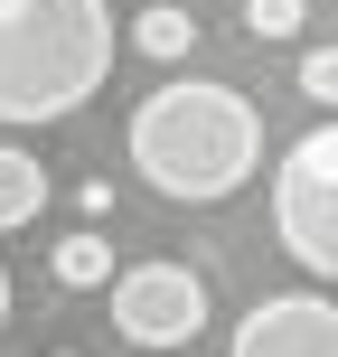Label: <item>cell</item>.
<instances>
[{
	"mask_svg": "<svg viewBox=\"0 0 338 357\" xmlns=\"http://www.w3.org/2000/svg\"><path fill=\"white\" fill-rule=\"evenodd\" d=\"M56 282L66 291H104V282H123V273H113V245H104V226H75V235H56Z\"/></svg>",
	"mask_w": 338,
	"mask_h": 357,
	"instance_id": "cell-7",
	"label": "cell"
},
{
	"mask_svg": "<svg viewBox=\"0 0 338 357\" xmlns=\"http://www.w3.org/2000/svg\"><path fill=\"white\" fill-rule=\"evenodd\" d=\"M47 160L38 151H19V142H0V235H19V226H38V207H47Z\"/></svg>",
	"mask_w": 338,
	"mask_h": 357,
	"instance_id": "cell-6",
	"label": "cell"
},
{
	"mask_svg": "<svg viewBox=\"0 0 338 357\" xmlns=\"http://www.w3.org/2000/svg\"><path fill=\"white\" fill-rule=\"evenodd\" d=\"M226 357H338V301L329 291H272L235 320Z\"/></svg>",
	"mask_w": 338,
	"mask_h": 357,
	"instance_id": "cell-5",
	"label": "cell"
},
{
	"mask_svg": "<svg viewBox=\"0 0 338 357\" xmlns=\"http://www.w3.org/2000/svg\"><path fill=\"white\" fill-rule=\"evenodd\" d=\"M301 19H310V0H245V29L263 38V47L272 38H301Z\"/></svg>",
	"mask_w": 338,
	"mask_h": 357,
	"instance_id": "cell-9",
	"label": "cell"
},
{
	"mask_svg": "<svg viewBox=\"0 0 338 357\" xmlns=\"http://www.w3.org/2000/svg\"><path fill=\"white\" fill-rule=\"evenodd\" d=\"M113 75V0H0V123H66Z\"/></svg>",
	"mask_w": 338,
	"mask_h": 357,
	"instance_id": "cell-2",
	"label": "cell"
},
{
	"mask_svg": "<svg viewBox=\"0 0 338 357\" xmlns=\"http://www.w3.org/2000/svg\"><path fill=\"white\" fill-rule=\"evenodd\" d=\"M291 85H301L310 104H338V47H301V66H291Z\"/></svg>",
	"mask_w": 338,
	"mask_h": 357,
	"instance_id": "cell-10",
	"label": "cell"
},
{
	"mask_svg": "<svg viewBox=\"0 0 338 357\" xmlns=\"http://www.w3.org/2000/svg\"><path fill=\"white\" fill-rule=\"evenodd\" d=\"M123 151H132V169H141L169 207H216V197H235L263 169V113H254V94L226 85V75H169L160 94L132 104Z\"/></svg>",
	"mask_w": 338,
	"mask_h": 357,
	"instance_id": "cell-1",
	"label": "cell"
},
{
	"mask_svg": "<svg viewBox=\"0 0 338 357\" xmlns=\"http://www.w3.org/2000/svg\"><path fill=\"white\" fill-rule=\"evenodd\" d=\"M75 207H85V226H104V216H113V188H104V178H85V188H75Z\"/></svg>",
	"mask_w": 338,
	"mask_h": 357,
	"instance_id": "cell-11",
	"label": "cell"
},
{
	"mask_svg": "<svg viewBox=\"0 0 338 357\" xmlns=\"http://www.w3.org/2000/svg\"><path fill=\"white\" fill-rule=\"evenodd\" d=\"M113 329L141 357H178L207 329V282H197L188 264H132L123 282H113Z\"/></svg>",
	"mask_w": 338,
	"mask_h": 357,
	"instance_id": "cell-4",
	"label": "cell"
},
{
	"mask_svg": "<svg viewBox=\"0 0 338 357\" xmlns=\"http://www.w3.org/2000/svg\"><path fill=\"white\" fill-rule=\"evenodd\" d=\"M0 329H10V264H0Z\"/></svg>",
	"mask_w": 338,
	"mask_h": 357,
	"instance_id": "cell-12",
	"label": "cell"
},
{
	"mask_svg": "<svg viewBox=\"0 0 338 357\" xmlns=\"http://www.w3.org/2000/svg\"><path fill=\"white\" fill-rule=\"evenodd\" d=\"M132 47L160 56V66H178V56L197 47V19L178 10V0H141V19H132Z\"/></svg>",
	"mask_w": 338,
	"mask_h": 357,
	"instance_id": "cell-8",
	"label": "cell"
},
{
	"mask_svg": "<svg viewBox=\"0 0 338 357\" xmlns=\"http://www.w3.org/2000/svg\"><path fill=\"white\" fill-rule=\"evenodd\" d=\"M272 235L310 282H338V113L272 160Z\"/></svg>",
	"mask_w": 338,
	"mask_h": 357,
	"instance_id": "cell-3",
	"label": "cell"
}]
</instances>
